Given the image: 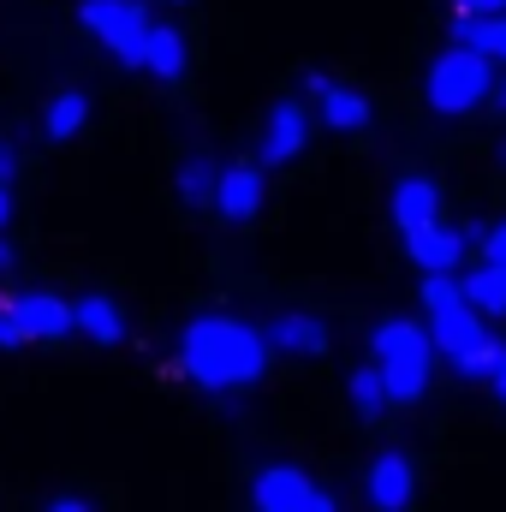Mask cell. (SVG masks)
Here are the masks:
<instances>
[{
	"label": "cell",
	"mask_w": 506,
	"mask_h": 512,
	"mask_svg": "<svg viewBox=\"0 0 506 512\" xmlns=\"http://www.w3.org/2000/svg\"><path fill=\"white\" fill-rule=\"evenodd\" d=\"M346 393H352V411H358L364 423H376L381 411L393 405V399H387V382H381V370H376V358H370V364H358V370L346 376Z\"/></svg>",
	"instance_id": "21"
},
{
	"label": "cell",
	"mask_w": 506,
	"mask_h": 512,
	"mask_svg": "<svg viewBox=\"0 0 506 512\" xmlns=\"http://www.w3.org/2000/svg\"><path fill=\"white\" fill-rule=\"evenodd\" d=\"M477 251H483V262H506V221H495V227L483 233V245H477Z\"/></svg>",
	"instance_id": "24"
},
{
	"label": "cell",
	"mask_w": 506,
	"mask_h": 512,
	"mask_svg": "<svg viewBox=\"0 0 506 512\" xmlns=\"http://www.w3.org/2000/svg\"><path fill=\"white\" fill-rule=\"evenodd\" d=\"M78 24L120 60V66H143V42H149V12L143 0H78Z\"/></svg>",
	"instance_id": "4"
},
{
	"label": "cell",
	"mask_w": 506,
	"mask_h": 512,
	"mask_svg": "<svg viewBox=\"0 0 506 512\" xmlns=\"http://www.w3.org/2000/svg\"><path fill=\"white\" fill-rule=\"evenodd\" d=\"M501 340H495V334H489V340H483V346H477V352H465V358H453V370H459V382H489V376H495V364H501Z\"/></svg>",
	"instance_id": "22"
},
{
	"label": "cell",
	"mask_w": 506,
	"mask_h": 512,
	"mask_svg": "<svg viewBox=\"0 0 506 512\" xmlns=\"http://www.w3.org/2000/svg\"><path fill=\"white\" fill-rule=\"evenodd\" d=\"M429 340H435V352H441L447 364L465 358V352H477V346L489 340L483 310H477L471 298H447V304H435V310H429Z\"/></svg>",
	"instance_id": "6"
},
{
	"label": "cell",
	"mask_w": 506,
	"mask_h": 512,
	"mask_svg": "<svg viewBox=\"0 0 506 512\" xmlns=\"http://www.w3.org/2000/svg\"><path fill=\"white\" fill-rule=\"evenodd\" d=\"M370 358H376L387 399L393 405H417L429 393L435 376V340H429V322H411V316H387L376 334H370Z\"/></svg>",
	"instance_id": "2"
},
{
	"label": "cell",
	"mask_w": 506,
	"mask_h": 512,
	"mask_svg": "<svg viewBox=\"0 0 506 512\" xmlns=\"http://www.w3.org/2000/svg\"><path fill=\"white\" fill-rule=\"evenodd\" d=\"M495 102H501V114H506V84H501V90H495Z\"/></svg>",
	"instance_id": "31"
},
{
	"label": "cell",
	"mask_w": 506,
	"mask_h": 512,
	"mask_svg": "<svg viewBox=\"0 0 506 512\" xmlns=\"http://www.w3.org/2000/svg\"><path fill=\"white\" fill-rule=\"evenodd\" d=\"M262 340H268V352H280V358H322L334 334H328V322L310 316V310H280V316L262 322Z\"/></svg>",
	"instance_id": "7"
},
{
	"label": "cell",
	"mask_w": 506,
	"mask_h": 512,
	"mask_svg": "<svg viewBox=\"0 0 506 512\" xmlns=\"http://www.w3.org/2000/svg\"><path fill=\"white\" fill-rule=\"evenodd\" d=\"M399 239H405V256H411L423 274H429V268H459V256L471 251L465 227H447L441 215H435V221H423V227H405Z\"/></svg>",
	"instance_id": "11"
},
{
	"label": "cell",
	"mask_w": 506,
	"mask_h": 512,
	"mask_svg": "<svg viewBox=\"0 0 506 512\" xmlns=\"http://www.w3.org/2000/svg\"><path fill=\"white\" fill-rule=\"evenodd\" d=\"M495 161H501V167H506V137H501V149H495Z\"/></svg>",
	"instance_id": "30"
},
{
	"label": "cell",
	"mask_w": 506,
	"mask_h": 512,
	"mask_svg": "<svg viewBox=\"0 0 506 512\" xmlns=\"http://www.w3.org/2000/svg\"><path fill=\"white\" fill-rule=\"evenodd\" d=\"M12 310H18L30 346H36V340H66V334H78V316H72V304H66L60 292H12Z\"/></svg>",
	"instance_id": "12"
},
{
	"label": "cell",
	"mask_w": 506,
	"mask_h": 512,
	"mask_svg": "<svg viewBox=\"0 0 506 512\" xmlns=\"http://www.w3.org/2000/svg\"><path fill=\"white\" fill-rule=\"evenodd\" d=\"M215 185H221V161L215 155H185L179 173H173V191L191 209H215Z\"/></svg>",
	"instance_id": "18"
},
{
	"label": "cell",
	"mask_w": 506,
	"mask_h": 512,
	"mask_svg": "<svg viewBox=\"0 0 506 512\" xmlns=\"http://www.w3.org/2000/svg\"><path fill=\"white\" fill-rule=\"evenodd\" d=\"M179 370L203 393H233V387L262 382L268 370V340L262 328L239 322V316H191L179 334Z\"/></svg>",
	"instance_id": "1"
},
{
	"label": "cell",
	"mask_w": 506,
	"mask_h": 512,
	"mask_svg": "<svg viewBox=\"0 0 506 512\" xmlns=\"http://www.w3.org/2000/svg\"><path fill=\"white\" fill-rule=\"evenodd\" d=\"M262 203H268L262 161H256V167H221V185H215V215H221V221H256Z\"/></svg>",
	"instance_id": "13"
},
{
	"label": "cell",
	"mask_w": 506,
	"mask_h": 512,
	"mask_svg": "<svg viewBox=\"0 0 506 512\" xmlns=\"http://www.w3.org/2000/svg\"><path fill=\"white\" fill-rule=\"evenodd\" d=\"M173 6H179V0H173Z\"/></svg>",
	"instance_id": "32"
},
{
	"label": "cell",
	"mask_w": 506,
	"mask_h": 512,
	"mask_svg": "<svg viewBox=\"0 0 506 512\" xmlns=\"http://www.w3.org/2000/svg\"><path fill=\"white\" fill-rule=\"evenodd\" d=\"M364 501L376 512H405L417 501V471H411V459L405 453H376L370 459V471H364Z\"/></svg>",
	"instance_id": "9"
},
{
	"label": "cell",
	"mask_w": 506,
	"mask_h": 512,
	"mask_svg": "<svg viewBox=\"0 0 506 512\" xmlns=\"http://www.w3.org/2000/svg\"><path fill=\"white\" fill-rule=\"evenodd\" d=\"M304 90L316 96V120L328 131H364L370 126V96H364V90H352V84H340V78H328V72H310Z\"/></svg>",
	"instance_id": "8"
},
{
	"label": "cell",
	"mask_w": 506,
	"mask_h": 512,
	"mask_svg": "<svg viewBox=\"0 0 506 512\" xmlns=\"http://www.w3.org/2000/svg\"><path fill=\"white\" fill-rule=\"evenodd\" d=\"M423 96L441 120H465L477 114L489 96H495V60H483L477 48L465 42H447L435 60H429V78H423Z\"/></svg>",
	"instance_id": "3"
},
{
	"label": "cell",
	"mask_w": 506,
	"mask_h": 512,
	"mask_svg": "<svg viewBox=\"0 0 506 512\" xmlns=\"http://www.w3.org/2000/svg\"><path fill=\"white\" fill-rule=\"evenodd\" d=\"M90 120V96L84 90H60L54 102H48V114H42V131L54 137V143H66V137H78Z\"/></svg>",
	"instance_id": "20"
},
{
	"label": "cell",
	"mask_w": 506,
	"mask_h": 512,
	"mask_svg": "<svg viewBox=\"0 0 506 512\" xmlns=\"http://www.w3.org/2000/svg\"><path fill=\"white\" fill-rule=\"evenodd\" d=\"M459 12H506V0H453Z\"/></svg>",
	"instance_id": "25"
},
{
	"label": "cell",
	"mask_w": 506,
	"mask_h": 512,
	"mask_svg": "<svg viewBox=\"0 0 506 512\" xmlns=\"http://www.w3.org/2000/svg\"><path fill=\"white\" fill-rule=\"evenodd\" d=\"M48 507H54V512H84V507H90V501H84V495H54Z\"/></svg>",
	"instance_id": "26"
},
{
	"label": "cell",
	"mask_w": 506,
	"mask_h": 512,
	"mask_svg": "<svg viewBox=\"0 0 506 512\" xmlns=\"http://www.w3.org/2000/svg\"><path fill=\"white\" fill-rule=\"evenodd\" d=\"M24 346H30V334H24V322H18L12 298H0V352H24Z\"/></svg>",
	"instance_id": "23"
},
{
	"label": "cell",
	"mask_w": 506,
	"mask_h": 512,
	"mask_svg": "<svg viewBox=\"0 0 506 512\" xmlns=\"http://www.w3.org/2000/svg\"><path fill=\"white\" fill-rule=\"evenodd\" d=\"M137 72H149V78H161V84H179V78L191 72L185 36H179L173 24H149V42H143V66H137Z\"/></svg>",
	"instance_id": "15"
},
{
	"label": "cell",
	"mask_w": 506,
	"mask_h": 512,
	"mask_svg": "<svg viewBox=\"0 0 506 512\" xmlns=\"http://www.w3.org/2000/svg\"><path fill=\"white\" fill-rule=\"evenodd\" d=\"M453 42H465L483 60L506 66V12H459L453 18Z\"/></svg>",
	"instance_id": "17"
},
{
	"label": "cell",
	"mask_w": 506,
	"mask_h": 512,
	"mask_svg": "<svg viewBox=\"0 0 506 512\" xmlns=\"http://www.w3.org/2000/svg\"><path fill=\"white\" fill-rule=\"evenodd\" d=\"M387 209H393V227H399V233H405V227H423V221L441 215V185H435L429 173H399L393 191H387Z\"/></svg>",
	"instance_id": "14"
},
{
	"label": "cell",
	"mask_w": 506,
	"mask_h": 512,
	"mask_svg": "<svg viewBox=\"0 0 506 512\" xmlns=\"http://www.w3.org/2000/svg\"><path fill=\"white\" fill-rule=\"evenodd\" d=\"M459 292H465L483 316H506V262H483V268L459 274Z\"/></svg>",
	"instance_id": "19"
},
{
	"label": "cell",
	"mask_w": 506,
	"mask_h": 512,
	"mask_svg": "<svg viewBox=\"0 0 506 512\" xmlns=\"http://www.w3.org/2000/svg\"><path fill=\"white\" fill-rule=\"evenodd\" d=\"M251 507L256 512H334V495L298 465H262L251 477Z\"/></svg>",
	"instance_id": "5"
},
{
	"label": "cell",
	"mask_w": 506,
	"mask_h": 512,
	"mask_svg": "<svg viewBox=\"0 0 506 512\" xmlns=\"http://www.w3.org/2000/svg\"><path fill=\"white\" fill-rule=\"evenodd\" d=\"M489 382H495V393H501V405H506V352H501V364H495V376H489Z\"/></svg>",
	"instance_id": "28"
},
{
	"label": "cell",
	"mask_w": 506,
	"mask_h": 512,
	"mask_svg": "<svg viewBox=\"0 0 506 512\" xmlns=\"http://www.w3.org/2000/svg\"><path fill=\"white\" fill-rule=\"evenodd\" d=\"M72 316H78V334L96 340V346H120V340H126V310H120L108 292H84V298L72 304Z\"/></svg>",
	"instance_id": "16"
},
{
	"label": "cell",
	"mask_w": 506,
	"mask_h": 512,
	"mask_svg": "<svg viewBox=\"0 0 506 512\" xmlns=\"http://www.w3.org/2000/svg\"><path fill=\"white\" fill-rule=\"evenodd\" d=\"M304 143H310V114L298 102H274L268 126H262V143H256V161L262 167H286V161L304 155Z\"/></svg>",
	"instance_id": "10"
},
{
	"label": "cell",
	"mask_w": 506,
	"mask_h": 512,
	"mask_svg": "<svg viewBox=\"0 0 506 512\" xmlns=\"http://www.w3.org/2000/svg\"><path fill=\"white\" fill-rule=\"evenodd\" d=\"M12 173H18V155H12V149H6V143H0V185H6V179H12Z\"/></svg>",
	"instance_id": "27"
},
{
	"label": "cell",
	"mask_w": 506,
	"mask_h": 512,
	"mask_svg": "<svg viewBox=\"0 0 506 512\" xmlns=\"http://www.w3.org/2000/svg\"><path fill=\"white\" fill-rule=\"evenodd\" d=\"M6 221H12V191L0 185V227H6Z\"/></svg>",
	"instance_id": "29"
}]
</instances>
